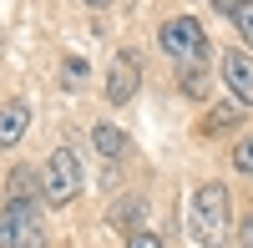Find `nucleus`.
Returning <instances> with one entry per match:
<instances>
[{"label":"nucleus","mask_w":253,"mask_h":248,"mask_svg":"<svg viewBox=\"0 0 253 248\" xmlns=\"http://www.w3.org/2000/svg\"><path fill=\"white\" fill-rule=\"evenodd\" d=\"M46 203H56V208H66V203L81 193V157L71 147H56L51 162H46Z\"/></svg>","instance_id":"20e7f679"},{"label":"nucleus","mask_w":253,"mask_h":248,"mask_svg":"<svg viewBox=\"0 0 253 248\" xmlns=\"http://www.w3.org/2000/svg\"><path fill=\"white\" fill-rule=\"evenodd\" d=\"M233 167H238V172H253V132L233 147Z\"/></svg>","instance_id":"4468645a"},{"label":"nucleus","mask_w":253,"mask_h":248,"mask_svg":"<svg viewBox=\"0 0 253 248\" xmlns=\"http://www.w3.org/2000/svg\"><path fill=\"white\" fill-rule=\"evenodd\" d=\"M223 81H228L238 107H253V56L248 51H228L223 56Z\"/></svg>","instance_id":"423d86ee"},{"label":"nucleus","mask_w":253,"mask_h":248,"mask_svg":"<svg viewBox=\"0 0 253 248\" xmlns=\"http://www.w3.org/2000/svg\"><path fill=\"white\" fill-rule=\"evenodd\" d=\"M238 243H243V248H253V213L243 218V233H238Z\"/></svg>","instance_id":"a211bd4d"},{"label":"nucleus","mask_w":253,"mask_h":248,"mask_svg":"<svg viewBox=\"0 0 253 248\" xmlns=\"http://www.w3.org/2000/svg\"><path fill=\"white\" fill-rule=\"evenodd\" d=\"M26 127H31V107L26 101H5L0 107V152H10L20 137H26Z\"/></svg>","instance_id":"0eeeda50"},{"label":"nucleus","mask_w":253,"mask_h":248,"mask_svg":"<svg viewBox=\"0 0 253 248\" xmlns=\"http://www.w3.org/2000/svg\"><path fill=\"white\" fill-rule=\"evenodd\" d=\"M86 5H107V0H86Z\"/></svg>","instance_id":"6ab92c4d"},{"label":"nucleus","mask_w":253,"mask_h":248,"mask_svg":"<svg viewBox=\"0 0 253 248\" xmlns=\"http://www.w3.org/2000/svg\"><path fill=\"white\" fill-rule=\"evenodd\" d=\"M137 218H142V203L137 198H122L117 208H112V223H117L122 233H137Z\"/></svg>","instance_id":"9b49d317"},{"label":"nucleus","mask_w":253,"mask_h":248,"mask_svg":"<svg viewBox=\"0 0 253 248\" xmlns=\"http://www.w3.org/2000/svg\"><path fill=\"white\" fill-rule=\"evenodd\" d=\"M238 122H243V107H213L208 122H203V132H208V137H223L228 127H238Z\"/></svg>","instance_id":"1a4fd4ad"},{"label":"nucleus","mask_w":253,"mask_h":248,"mask_svg":"<svg viewBox=\"0 0 253 248\" xmlns=\"http://www.w3.org/2000/svg\"><path fill=\"white\" fill-rule=\"evenodd\" d=\"M137 86H142L137 51H117L112 56V71H107V101H112V107H126V101L137 96Z\"/></svg>","instance_id":"39448f33"},{"label":"nucleus","mask_w":253,"mask_h":248,"mask_svg":"<svg viewBox=\"0 0 253 248\" xmlns=\"http://www.w3.org/2000/svg\"><path fill=\"white\" fill-rule=\"evenodd\" d=\"M46 243V233H41V213L36 203H15L0 213V248H41Z\"/></svg>","instance_id":"7ed1b4c3"},{"label":"nucleus","mask_w":253,"mask_h":248,"mask_svg":"<svg viewBox=\"0 0 253 248\" xmlns=\"http://www.w3.org/2000/svg\"><path fill=\"white\" fill-rule=\"evenodd\" d=\"M157 41H162V51L172 56L177 66H203V61H208V31L198 26L193 15H177V20H167Z\"/></svg>","instance_id":"f03ea898"},{"label":"nucleus","mask_w":253,"mask_h":248,"mask_svg":"<svg viewBox=\"0 0 253 248\" xmlns=\"http://www.w3.org/2000/svg\"><path fill=\"white\" fill-rule=\"evenodd\" d=\"M66 76H71V81H81V76H86V61L71 56V61H66Z\"/></svg>","instance_id":"f3484780"},{"label":"nucleus","mask_w":253,"mask_h":248,"mask_svg":"<svg viewBox=\"0 0 253 248\" xmlns=\"http://www.w3.org/2000/svg\"><path fill=\"white\" fill-rule=\"evenodd\" d=\"M233 26H238V36H243V46H253V0H243V5H238Z\"/></svg>","instance_id":"ddd939ff"},{"label":"nucleus","mask_w":253,"mask_h":248,"mask_svg":"<svg viewBox=\"0 0 253 248\" xmlns=\"http://www.w3.org/2000/svg\"><path fill=\"white\" fill-rule=\"evenodd\" d=\"M126 248H162V238H157V233H142V228H137V233H126Z\"/></svg>","instance_id":"2eb2a0df"},{"label":"nucleus","mask_w":253,"mask_h":248,"mask_svg":"<svg viewBox=\"0 0 253 248\" xmlns=\"http://www.w3.org/2000/svg\"><path fill=\"white\" fill-rule=\"evenodd\" d=\"M187 233H193L198 248H228V233H233V198H228L223 182H203L193 193Z\"/></svg>","instance_id":"f257e3e1"},{"label":"nucleus","mask_w":253,"mask_h":248,"mask_svg":"<svg viewBox=\"0 0 253 248\" xmlns=\"http://www.w3.org/2000/svg\"><path fill=\"white\" fill-rule=\"evenodd\" d=\"M177 86H182L187 96H208V86H203V66H182V71H177Z\"/></svg>","instance_id":"f8f14e48"},{"label":"nucleus","mask_w":253,"mask_h":248,"mask_svg":"<svg viewBox=\"0 0 253 248\" xmlns=\"http://www.w3.org/2000/svg\"><path fill=\"white\" fill-rule=\"evenodd\" d=\"M91 142H96L101 157H122V152H126V137H122V127H112V122L91 127Z\"/></svg>","instance_id":"6e6552de"},{"label":"nucleus","mask_w":253,"mask_h":248,"mask_svg":"<svg viewBox=\"0 0 253 248\" xmlns=\"http://www.w3.org/2000/svg\"><path fill=\"white\" fill-rule=\"evenodd\" d=\"M36 188H46L36 172H26V167L10 172V198H15V203H36Z\"/></svg>","instance_id":"9d476101"},{"label":"nucleus","mask_w":253,"mask_h":248,"mask_svg":"<svg viewBox=\"0 0 253 248\" xmlns=\"http://www.w3.org/2000/svg\"><path fill=\"white\" fill-rule=\"evenodd\" d=\"M208 5H213L218 15H238V5H243V0H208Z\"/></svg>","instance_id":"dca6fc26"}]
</instances>
